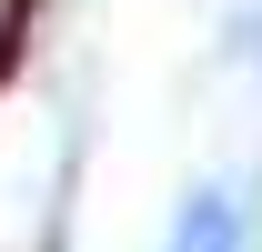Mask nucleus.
<instances>
[{
	"instance_id": "1",
	"label": "nucleus",
	"mask_w": 262,
	"mask_h": 252,
	"mask_svg": "<svg viewBox=\"0 0 262 252\" xmlns=\"http://www.w3.org/2000/svg\"><path fill=\"white\" fill-rule=\"evenodd\" d=\"M171 252H232V212L212 202V192H202L192 212H182V242H171Z\"/></svg>"
}]
</instances>
